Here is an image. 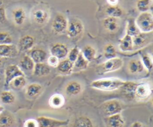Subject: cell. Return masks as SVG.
I'll list each match as a JSON object with an SVG mask.
<instances>
[{
  "mask_svg": "<svg viewBox=\"0 0 153 127\" xmlns=\"http://www.w3.org/2000/svg\"><path fill=\"white\" fill-rule=\"evenodd\" d=\"M126 80L117 78H101L93 80L90 83V86L95 89L103 91H113L123 86Z\"/></svg>",
  "mask_w": 153,
  "mask_h": 127,
  "instance_id": "obj_1",
  "label": "cell"
},
{
  "mask_svg": "<svg viewBox=\"0 0 153 127\" xmlns=\"http://www.w3.org/2000/svg\"><path fill=\"white\" fill-rule=\"evenodd\" d=\"M124 64L121 58L114 57L108 59L102 64H99L96 68V73L99 75H102L110 72H113L120 69Z\"/></svg>",
  "mask_w": 153,
  "mask_h": 127,
  "instance_id": "obj_2",
  "label": "cell"
},
{
  "mask_svg": "<svg viewBox=\"0 0 153 127\" xmlns=\"http://www.w3.org/2000/svg\"><path fill=\"white\" fill-rule=\"evenodd\" d=\"M135 22L140 32L151 33L153 30V17L149 11L141 13Z\"/></svg>",
  "mask_w": 153,
  "mask_h": 127,
  "instance_id": "obj_3",
  "label": "cell"
},
{
  "mask_svg": "<svg viewBox=\"0 0 153 127\" xmlns=\"http://www.w3.org/2000/svg\"><path fill=\"white\" fill-rule=\"evenodd\" d=\"M101 109L106 117L121 113L123 110L122 104L117 99H112L104 102L101 106Z\"/></svg>",
  "mask_w": 153,
  "mask_h": 127,
  "instance_id": "obj_4",
  "label": "cell"
},
{
  "mask_svg": "<svg viewBox=\"0 0 153 127\" xmlns=\"http://www.w3.org/2000/svg\"><path fill=\"white\" fill-rule=\"evenodd\" d=\"M152 93L151 86L148 83H137L134 89V98L137 101H145L149 98Z\"/></svg>",
  "mask_w": 153,
  "mask_h": 127,
  "instance_id": "obj_5",
  "label": "cell"
},
{
  "mask_svg": "<svg viewBox=\"0 0 153 127\" xmlns=\"http://www.w3.org/2000/svg\"><path fill=\"white\" fill-rule=\"evenodd\" d=\"M36 120L38 127H63L69 123V120H59L46 116H39Z\"/></svg>",
  "mask_w": 153,
  "mask_h": 127,
  "instance_id": "obj_6",
  "label": "cell"
},
{
  "mask_svg": "<svg viewBox=\"0 0 153 127\" xmlns=\"http://www.w3.org/2000/svg\"><path fill=\"white\" fill-rule=\"evenodd\" d=\"M19 76H25L24 72L18 65H8L5 70V86H8L10 82Z\"/></svg>",
  "mask_w": 153,
  "mask_h": 127,
  "instance_id": "obj_7",
  "label": "cell"
},
{
  "mask_svg": "<svg viewBox=\"0 0 153 127\" xmlns=\"http://www.w3.org/2000/svg\"><path fill=\"white\" fill-rule=\"evenodd\" d=\"M16 116L10 111L4 110L0 113V127H17Z\"/></svg>",
  "mask_w": 153,
  "mask_h": 127,
  "instance_id": "obj_8",
  "label": "cell"
},
{
  "mask_svg": "<svg viewBox=\"0 0 153 127\" xmlns=\"http://www.w3.org/2000/svg\"><path fill=\"white\" fill-rule=\"evenodd\" d=\"M68 21L65 16L62 14H57L52 22V29L57 34L63 33L67 29Z\"/></svg>",
  "mask_w": 153,
  "mask_h": 127,
  "instance_id": "obj_9",
  "label": "cell"
},
{
  "mask_svg": "<svg viewBox=\"0 0 153 127\" xmlns=\"http://www.w3.org/2000/svg\"><path fill=\"white\" fill-rule=\"evenodd\" d=\"M84 26L82 22L77 19H75L68 23L66 31L69 38H74L79 36L82 32Z\"/></svg>",
  "mask_w": 153,
  "mask_h": 127,
  "instance_id": "obj_10",
  "label": "cell"
},
{
  "mask_svg": "<svg viewBox=\"0 0 153 127\" xmlns=\"http://www.w3.org/2000/svg\"><path fill=\"white\" fill-rule=\"evenodd\" d=\"M17 47L13 44H0V58H13L19 53Z\"/></svg>",
  "mask_w": 153,
  "mask_h": 127,
  "instance_id": "obj_11",
  "label": "cell"
},
{
  "mask_svg": "<svg viewBox=\"0 0 153 127\" xmlns=\"http://www.w3.org/2000/svg\"><path fill=\"white\" fill-rule=\"evenodd\" d=\"M149 33H150L140 32L138 35L132 37L134 49L142 48L151 42V37L149 35Z\"/></svg>",
  "mask_w": 153,
  "mask_h": 127,
  "instance_id": "obj_12",
  "label": "cell"
},
{
  "mask_svg": "<svg viewBox=\"0 0 153 127\" xmlns=\"http://www.w3.org/2000/svg\"><path fill=\"white\" fill-rule=\"evenodd\" d=\"M51 55L57 57L59 60L63 59L67 57L68 54V48L66 45L61 43L53 44L50 48Z\"/></svg>",
  "mask_w": 153,
  "mask_h": 127,
  "instance_id": "obj_13",
  "label": "cell"
},
{
  "mask_svg": "<svg viewBox=\"0 0 153 127\" xmlns=\"http://www.w3.org/2000/svg\"><path fill=\"white\" fill-rule=\"evenodd\" d=\"M42 91V86L38 83H32L28 85L26 88L25 94L27 98L35 99L38 97Z\"/></svg>",
  "mask_w": 153,
  "mask_h": 127,
  "instance_id": "obj_14",
  "label": "cell"
},
{
  "mask_svg": "<svg viewBox=\"0 0 153 127\" xmlns=\"http://www.w3.org/2000/svg\"><path fill=\"white\" fill-rule=\"evenodd\" d=\"M35 44V39L31 35H26L22 37L18 42L19 51H26L32 48Z\"/></svg>",
  "mask_w": 153,
  "mask_h": 127,
  "instance_id": "obj_15",
  "label": "cell"
},
{
  "mask_svg": "<svg viewBox=\"0 0 153 127\" xmlns=\"http://www.w3.org/2000/svg\"><path fill=\"white\" fill-rule=\"evenodd\" d=\"M105 121L108 127H124L125 125L121 113L106 117Z\"/></svg>",
  "mask_w": 153,
  "mask_h": 127,
  "instance_id": "obj_16",
  "label": "cell"
},
{
  "mask_svg": "<svg viewBox=\"0 0 153 127\" xmlns=\"http://www.w3.org/2000/svg\"><path fill=\"white\" fill-rule=\"evenodd\" d=\"M57 70L58 73L63 75H69L72 73L74 69V63L67 59L60 61L57 66Z\"/></svg>",
  "mask_w": 153,
  "mask_h": 127,
  "instance_id": "obj_17",
  "label": "cell"
},
{
  "mask_svg": "<svg viewBox=\"0 0 153 127\" xmlns=\"http://www.w3.org/2000/svg\"><path fill=\"white\" fill-rule=\"evenodd\" d=\"M119 49L123 52H130L134 50L132 37L126 34V35L120 39L119 43Z\"/></svg>",
  "mask_w": 153,
  "mask_h": 127,
  "instance_id": "obj_18",
  "label": "cell"
},
{
  "mask_svg": "<svg viewBox=\"0 0 153 127\" xmlns=\"http://www.w3.org/2000/svg\"><path fill=\"white\" fill-rule=\"evenodd\" d=\"M82 91V86L79 82L75 80L69 82L65 87V92L69 96L79 94Z\"/></svg>",
  "mask_w": 153,
  "mask_h": 127,
  "instance_id": "obj_19",
  "label": "cell"
},
{
  "mask_svg": "<svg viewBox=\"0 0 153 127\" xmlns=\"http://www.w3.org/2000/svg\"><path fill=\"white\" fill-rule=\"evenodd\" d=\"M32 17L33 20L38 24H44L45 23L49 18L48 13L41 8L35 10L32 14Z\"/></svg>",
  "mask_w": 153,
  "mask_h": 127,
  "instance_id": "obj_20",
  "label": "cell"
},
{
  "mask_svg": "<svg viewBox=\"0 0 153 127\" xmlns=\"http://www.w3.org/2000/svg\"><path fill=\"white\" fill-rule=\"evenodd\" d=\"M50 72V67L44 62L35 63L33 70V75L39 77L48 75Z\"/></svg>",
  "mask_w": 153,
  "mask_h": 127,
  "instance_id": "obj_21",
  "label": "cell"
},
{
  "mask_svg": "<svg viewBox=\"0 0 153 127\" xmlns=\"http://www.w3.org/2000/svg\"><path fill=\"white\" fill-rule=\"evenodd\" d=\"M29 56L35 63H42L47 58V54L45 51L41 48H35L32 49Z\"/></svg>",
  "mask_w": 153,
  "mask_h": 127,
  "instance_id": "obj_22",
  "label": "cell"
},
{
  "mask_svg": "<svg viewBox=\"0 0 153 127\" xmlns=\"http://www.w3.org/2000/svg\"><path fill=\"white\" fill-rule=\"evenodd\" d=\"M12 17L14 23L17 26L22 25L26 18V13L22 8H17L13 10Z\"/></svg>",
  "mask_w": 153,
  "mask_h": 127,
  "instance_id": "obj_23",
  "label": "cell"
},
{
  "mask_svg": "<svg viewBox=\"0 0 153 127\" xmlns=\"http://www.w3.org/2000/svg\"><path fill=\"white\" fill-rule=\"evenodd\" d=\"M35 63L28 55H24L19 62V67L24 72H33Z\"/></svg>",
  "mask_w": 153,
  "mask_h": 127,
  "instance_id": "obj_24",
  "label": "cell"
},
{
  "mask_svg": "<svg viewBox=\"0 0 153 127\" xmlns=\"http://www.w3.org/2000/svg\"><path fill=\"white\" fill-rule=\"evenodd\" d=\"M128 69L130 73L137 74L142 73L145 68L140 60L132 59L128 64Z\"/></svg>",
  "mask_w": 153,
  "mask_h": 127,
  "instance_id": "obj_25",
  "label": "cell"
},
{
  "mask_svg": "<svg viewBox=\"0 0 153 127\" xmlns=\"http://www.w3.org/2000/svg\"><path fill=\"white\" fill-rule=\"evenodd\" d=\"M15 94L10 90H4L0 93V101L3 104L10 105L16 101Z\"/></svg>",
  "mask_w": 153,
  "mask_h": 127,
  "instance_id": "obj_26",
  "label": "cell"
},
{
  "mask_svg": "<svg viewBox=\"0 0 153 127\" xmlns=\"http://www.w3.org/2000/svg\"><path fill=\"white\" fill-rule=\"evenodd\" d=\"M103 25L107 30L111 32H115L119 27L118 20L117 18L108 17L103 20Z\"/></svg>",
  "mask_w": 153,
  "mask_h": 127,
  "instance_id": "obj_27",
  "label": "cell"
},
{
  "mask_svg": "<svg viewBox=\"0 0 153 127\" xmlns=\"http://www.w3.org/2000/svg\"><path fill=\"white\" fill-rule=\"evenodd\" d=\"M65 103V99L63 95L60 94H54L52 95L48 101L49 105L54 109L62 107Z\"/></svg>",
  "mask_w": 153,
  "mask_h": 127,
  "instance_id": "obj_28",
  "label": "cell"
},
{
  "mask_svg": "<svg viewBox=\"0 0 153 127\" xmlns=\"http://www.w3.org/2000/svg\"><path fill=\"white\" fill-rule=\"evenodd\" d=\"M137 82L131 81H126L125 83L121 88L123 92L125 95L130 98H134V92Z\"/></svg>",
  "mask_w": 153,
  "mask_h": 127,
  "instance_id": "obj_29",
  "label": "cell"
},
{
  "mask_svg": "<svg viewBox=\"0 0 153 127\" xmlns=\"http://www.w3.org/2000/svg\"><path fill=\"white\" fill-rule=\"evenodd\" d=\"M27 83V80L25 76H19L13 79L10 83H9V85L11 88L16 89V90H19L23 89Z\"/></svg>",
  "mask_w": 153,
  "mask_h": 127,
  "instance_id": "obj_30",
  "label": "cell"
},
{
  "mask_svg": "<svg viewBox=\"0 0 153 127\" xmlns=\"http://www.w3.org/2000/svg\"><path fill=\"white\" fill-rule=\"evenodd\" d=\"M84 57L90 63L94 60L96 55V51L92 46L87 45L84 46L81 51Z\"/></svg>",
  "mask_w": 153,
  "mask_h": 127,
  "instance_id": "obj_31",
  "label": "cell"
},
{
  "mask_svg": "<svg viewBox=\"0 0 153 127\" xmlns=\"http://www.w3.org/2000/svg\"><path fill=\"white\" fill-rule=\"evenodd\" d=\"M140 33V32L136 24L135 20L133 18H128L127 22L126 34L133 37Z\"/></svg>",
  "mask_w": 153,
  "mask_h": 127,
  "instance_id": "obj_32",
  "label": "cell"
},
{
  "mask_svg": "<svg viewBox=\"0 0 153 127\" xmlns=\"http://www.w3.org/2000/svg\"><path fill=\"white\" fill-rule=\"evenodd\" d=\"M89 62L84 57L81 51L78 55L74 63V69H76L77 70H84L86 69L88 66Z\"/></svg>",
  "mask_w": 153,
  "mask_h": 127,
  "instance_id": "obj_33",
  "label": "cell"
},
{
  "mask_svg": "<svg viewBox=\"0 0 153 127\" xmlns=\"http://www.w3.org/2000/svg\"><path fill=\"white\" fill-rule=\"evenodd\" d=\"M106 14L108 16V17H112L118 18L121 17V16L123 15V11L121 8L118 7L117 5H109L106 9Z\"/></svg>",
  "mask_w": 153,
  "mask_h": 127,
  "instance_id": "obj_34",
  "label": "cell"
},
{
  "mask_svg": "<svg viewBox=\"0 0 153 127\" xmlns=\"http://www.w3.org/2000/svg\"><path fill=\"white\" fill-rule=\"evenodd\" d=\"M74 127H93V125L88 117L81 116L74 122Z\"/></svg>",
  "mask_w": 153,
  "mask_h": 127,
  "instance_id": "obj_35",
  "label": "cell"
},
{
  "mask_svg": "<svg viewBox=\"0 0 153 127\" xmlns=\"http://www.w3.org/2000/svg\"><path fill=\"white\" fill-rule=\"evenodd\" d=\"M103 55L107 60L116 57L117 51L114 45L112 44L106 45L103 49Z\"/></svg>",
  "mask_w": 153,
  "mask_h": 127,
  "instance_id": "obj_36",
  "label": "cell"
},
{
  "mask_svg": "<svg viewBox=\"0 0 153 127\" xmlns=\"http://www.w3.org/2000/svg\"><path fill=\"white\" fill-rule=\"evenodd\" d=\"M140 60L143 64V66L145 69L147 70L149 72L152 70V67H153V62H152V56L150 54H143L141 57Z\"/></svg>",
  "mask_w": 153,
  "mask_h": 127,
  "instance_id": "obj_37",
  "label": "cell"
},
{
  "mask_svg": "<svg viewBox=\"0 0 153 127\" xmlns=\"http://www.w3.org/2000/svg\"><path fill=\"white\" fill-rule=\"evenodd\" d=\"M152 5V0H138L136 2L137 9L141 13L148 11Z\"/></svg>",
  "mask_w": 153,
  "mask_h": 127,
  "instance_id": "obj_38",
  "label": "cell"
},
{
  "mask_svg": "<svg viewBox=\"0 0 153 127\" xmlns=\"http://www.w3.org/2000/svg\"><path fill=\"white\" fill-rule=\"evenodd\" d=\"M13 40V37L8 32L0 31V44H10Z\"/></svg>",
  "mask_w": 153,
  "mask_h": 127,
  "instance_id": "obj_39",
  "label": "cell"
},
{
  "mask_svg": "<svg viewBox=\"0 0 153 127\" xmlns=\"http://www.w3.org/2000/svg\"><path fill=\"white\" fill-rule=\"evenodd\" d=\"M80 49L77 46L74 47L72 48L70 51H68V59L70 60L71 62L74 63L76 60L77 57H78L79 54L80 53Z\"/></svg>",
  "mask_w": 153,
  "mask_h": 127,
  "instance_id": "obj_40",
  "label": "cell"
},
{
  "mask_svg": "<svg viewBox=\"0 0 153 127\" xmlns=\"http://www.w3.org/2000/svg\"><path fill=\"white\" fill-rule=\"evenodd\" d=\"M59 61L60 60L57 57L52 55H51L47 58V64L50 67L56 68Z\"/></svg>",
  "mask_w": 153,
  "mask_h": 127,
  "instance_id": "obj_41",
  "label": "cell"
},
{
  "mask_svg": "<svg viewBox=\"0 0 153 127\" xmlns=\"http://www.w3.org/2000/svg\"><path fill=\"white\" fill-rule=\"evenodd\" d=\"M23 127H38L36 119H29L26 120L23 124Z\"/></svg>",
  "mask_w": 153,
  "mask_h": 127,
  "instance_id": "obj_42",
  "label": "cell"
},
{
  "mask_svg": "<svg viewBox=\"0 0 153 127\" xmlns=\"http://www.w3.org/2000/svg\"><path fill=\"white\" fill-rule=\"evenodd\" d=\"M6 14L5 8L0 6V23H4L6 21Z\"/></svg>",
  "mask_w": 153,
  "mask_h": 127,
  "instance_id": "obj_43",
  "label": "cell"
},
{
  "mask_svg": "<svg viewBox=\"0 0 153 127\" xmlns=\"http://www.w3.org/2000/svg\"><path fill=\"white\" fill-rule=\"evenodd\" d=\"M130 127H146L145 125L142 123L141 122H139V121H136L134 122H133Z\"/></svg>",
  "mask_w": 153,
  "mask_h": 127,
  "instance_id": "obj_44",
  "label": "cell"
},
{
  "mask_svg": "<svg viewBox=\"0 0 153 127\" xmlns=\"http://www.w3.org/2000/svg\"><path fill=\"white\" fill-rule=\"evenodd\" d=\"M107 3L111 6H115L119 2V0H106Z\"/></svg>",
  "mask_w": 153,
  "mask_h": 127,
  "instance_id": "obj_45",
  "label": "cell"
},
{
  "mask_svg": "<svg viewBox=\"0 0 153 127\" xmlns=\"http://www.w3.org/2000/svg\"><path fill=\"white\" fill-rule=\"evenodd\" d=\"M4 110H5V108H4V107L0 103V113Z\"/></svg>",
  "mask_w": 153,
  "mask_h": 127,
  "instance_id": "obj_46",
  "label": "cell"
},
{
  "mask_svg": "<svg viewBox=\"0 0 153 127\" xmlns=\"http://www.w3.org/2000/svg\"><path fill=\"white\" fill-rule=\"evenodd\" d=\"M2 59H1V58H0V68H1V67L2 66Z\"/></svg>",
  "mask_w": 153,
  "mask_h": 127,
  "instance_id": "obj_47",
  "label": "cell"
},
{
  "mask_svg": "<svg viewBox=\"0 0 153 127\" xmlns=\"http://www.w3.org/2000/svg\"><path fill=\"white\" fill-rule=\"evenodd\" d=\"M1 80H2V76H1V75L0 73V82L1 81Z\"/></svg>",
  "mask_w": 153,
  "mask_h": 127,
  "instance_id": "obj_48",
  "label": "cell"
}]
</instances>
